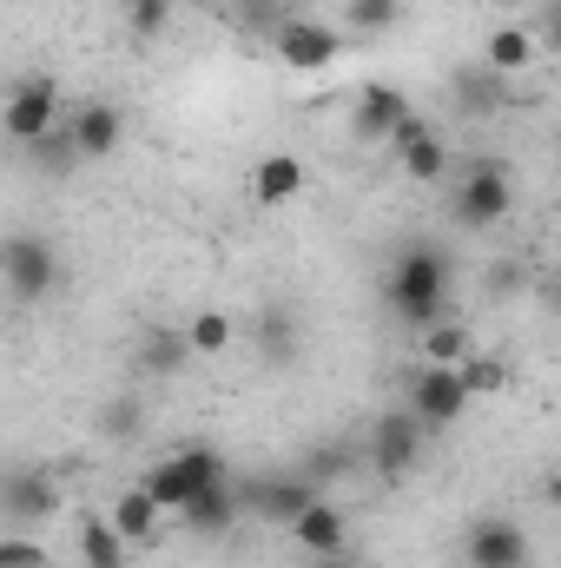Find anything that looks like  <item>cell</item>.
I'll return each mask as SVG.
<instances>
[{"mask_svg": "<svg viewBox=\"0 0 561 568\" xmlns=\"http://www.w3.org/2000/svg\"><path fill=\"white\" fill-rule=\"evenodd\" d=\"M417 351H422V364H449V371H456V364L476 357V331L456 324V317H436V324H422Z\"/></svg>", "mask_w": 561, "mask_h": 568, "instance_id": "e0dca14e", "label": "cell"}, {"mask_svg": "<svg viewBox=\"0 0 561 568\" xmlns=\"http://www.w3.org/2000/svg\"><path fill=\"white\" fill-rule=\"evenodd\" d=\"M476 397H469V384H462V364L449 371V364H422L417 377H410V417L422 429H449L462 410H469Z\"/></svg>", "mask_w": 561, "mask_h": 568, "instance_id": "8992f818", "label": "cell"}, {"mask_svg": "<svg viewBox=\"0 0 561 568\" xmlns=\"http://www.w3.org/2000/svg\"><path fill=\"white\" fill-rule=\"evenodd\" d=\"M304 185H310V165L297 159V152H265L258 165H252V199L258 205H290V199H304Z\"/></svg>", "mask_w": 561, "mask_h": 568, "instance_id": "7c38bea8", "label": "cell"}, {"mask_svg": "<svg viewBox=\"0 0 561 568\" xmlns=\"http://www.w3.org/2000/svg\"><path fill=\"white\" fill-rule=\"evenodd\" d=\"M404 113H410V100H404L397 87H364L357 106H350V133H357L364 145H377V140H390V133L404 126Z\"/></svg>", "mask_w": 561, "mask_h": 568, "instance_id": "4fadbf2b", "label": "cell"}, {"mask_svg": "<svg viewBox=\"0 0 561 568\" xmlns=\"http://www.w3.org/2000/svg\"><path fill=\"white\" fill-rule=\"evenodd\" d=\"M80 562L86 568H126V542L113 536L106 516H86V523H80Z\"/></svg>", "mask_w": 561, "mask_h": 568, "instance_id": "7402d4cb", "label": "cell"}, {"mask_svg": "<svg viewBox=\"0 0 561 568\" xmlns=\"http://www.w3.org/2000/svg\"><path fill=\"white\" fill-rule=\"evenodd\" d=\"M344 20H350V33H384L404 20V0H344Z\"/></svg>", "mask_w": 561, "mask_h": 568, "instance_id": "cb8c5ba5", "label": "cell"}, {"mask_svg": "<svg viewBox=\"0 0 561 568\" xmlns=\"http://www.w3.org/2000/svg\"><path fill=\"white\" fill-rule=\"evenodd\" d=\"M529 67H536V33H529L522 20H502V27L482 40V73L509 80V73H529Z\"/></svg>", "mask_w": 561, "mask_h": 568, "instance_id": "5bb4252c", "label": "cell"}, {"mask_svg": "<svg viewBox=\"0 0 561 568\" xmlns=\"http://www.w3.org/2000/svg\"><path fill=\"white\" fill-rule=\"evenodd\" d=\"M232 344H238V324L225 311H192L185 317V351L192 357H225Z\"/></svg>", "mask_w": 561, "mask_h": 568, "instance_id": "d6986e66", "label": "cell"}, {"mask_svg": "<svg viewBox=\"0 0 561 568\" xmlns=\"http://www.w3.org/2000/svg\"><path fill=\"white\" fill-rule=\"evenodd\" d=\"M284 529H290L297 556H317V562H330V556H344V549H350V516H344L330 496H310Z\"/></svg>", "mask_w": 561, "mask_h": 568, "instance_id": "ba28073f", "label": "cell"}, {"mask_svg": "<svg viewBox=\"0 0 561 568\" xmlns=\"http://www.w3.org/2000/svg\"><path fill=\"white\" fill-rule=\"evenodd\" d=\"M53 284H60L53 239H40V232H7L0 239V291L13 304H40V297H53Z\"/></svg>", "mask_w": 561, "mask_h": 568, "instance_id": "3957f363", "label": "cell"}, {"mask_svg": "<svg viewBox=\"0 0 561 568\" xmlns=\"http://www.w3.org/2000/svg\"><path fill=\"white\" fill-rule=\"evenodd\" d=\"M7 509H13V516H53V509H60L53 476H13V483H7Z\"/></svg>", "mask_w": 561, "mask_h": 568, "instance_id": "603a6c76", "label": "cell"}, {"mask_svg": "<svg viewBox=\"0 0 561 568\" xmlns=\"http://www.w3.org/2000/svg\"><path fill=\"white\" fill-rule=\"evenodd\" d=\"M462 384H469V397H489V390H502V384H509V364H496V357H482V351H476V357L462 364Z\"/></svg>", "mask_w": 561, "mask_h": 568, "instance_id": "484cf974", "label": "cell"}, {"mask_svg": "<svg viewBox=\"0 0 561 568\" xmlns=\"http://www.w3.org/2000/svg\"><path fill=\"white\" fill-rule=\"evenodd\" d=\"M106 523H113V536H120L126 549H145V542L159 536V523H165V516H159V503H152V496H145L140 483H133L126 496H113V509H106Z\"/></svg>", "mask_w": 561, "mask_h": 568, "instance_id": "9a60e30c", "label": "cell"}, {"mask_svg": "<svg viewBox=\"0 0 561 568\" xmlns=\"http://www.w3.org/2000/svg\"><path fill=\"white\" fill-rule=\"evenodd\" d=\"M60 126V87L47 80V73H33V80H20L7 100H0V133L13 145H33L47 140Z\"/></svg>", "mask_w": 561, "mask_h": 568, "instance_id": "5b68a950", "label": "cell"}, {"mask_svg": "<svg viewBox=\"0 0 561 568\" xmlns=\"http://www.w3.org/2000/svg\"><path fill=\"white\" fill-rule=\"evenodd\" d=\"M238 483H218V489H205V496H192L185 509H178V523L192 529V536H225L232 523H238Z\"/></svg>", "mask_w": 561, "mask_h": 568, "instance_id": "2e32d148", "label": "cell"}, {"mask_svg": "<svg viewBox=\"0 0 561 568\" xmlns=\"http://www.w3.org/2000/svg\"><path fill=\"white\" fill-rule=\"evenodd\" d=\"M178 364H192L185 331H145V337H140V371H145V377H172Z\"/></svg>", "mask_w": 561, "mask_h": 568, "instance_id": "44dd1931", "label": "cell"}, {"mask_svg": "<svg viewBox=\"0 0 561 568\" xmlns=\"http://www.w3.org/2000/svg\"><path fill=\"white\" fill-rule=\"evenodd\" d=\"M60 133L73 145V159H106L126 140V113L113 100H86V106H73V120H60Z\"/></svg>", "mask_w": 561, "mask_h": 568, "instance_id": "30bf717a", "label": "cell"}, {"mask_svg": "<svg viewBox=\"0 0 561 568\" xmlns=\"http://www.w3.org/2000/svg\"><path fill=\"white\" fill-rule=\"evenodd\" d=\"M278 60L290 73H324V67H337V53H344V33L337 27H324V20H304V13H290L278 20Z\"/></svg>", "mask_w": 561, "mask_h": 568, "instance_id": "52a82bcc", "label": "cell"}, {"mask_svg": "<svg viewBox=\"0 0 561 568\" xmlns=\"http://www.w3.org/2000/svg\"><path fill=\"white\" fill-rule=\"evenodd\" d=\"M172 7H178V0H126V27L152 40V33H165V27H172Z\"/></svg>", "mask_w": 561, "mask_h": 568, "instance_id": "d4e9b609", "label": "cell"}, {"mask_svg": "<svg viewBox=\"0 0 561 568\" xmlns=\"http://www.w3.org/2000/svg\"><path fill=\"white\" fill-rule=\"evenodd\" d=\"M0 568H47V549L33 536H0Z\"/></svg>", "mask_w": 561, "mask_h": 568, "instance_id": "4316f807", "label": "cell"}, {"mask_svg": "<svg viewBox=\"0 0 561 568\" xmlns=\"http://www.w3.org/2000/svg\"><path fill=\"white\" fill-rule=\"evenodd\" d=\"M390 311L404 317V324H436V317H449V258L436 252V245H410L397 265H390Z\"/></svg>", "mask_w": 561, "mask_h": 568, "instance_id": "6da1fadb", "label": "cell"}, {"mask_svg": "<svg viewBox=\"0 0 561 568\" xmlns=\"http://www.w3.org/2000/svg\"><path fill=\"white\" fill-rule=\"evenodd\" d=\"M449 212H456L462 232H496V225H509V212H516V179H509V165H469V172L456 179Z\"/></svg>", "mask_w": 561, "mask_h": 568, "instance_id": "277c9868", "label": "cell"}, {"mask_svg": "<svg viewBox=\"0 0 561 568\" xmlns=\"http://www.w3.org/2000/svg\"><path fill=\"white\" fill-rule=\"evenodd\" d=\"M422 456V424L417 417H404V410H390V417H377L370 429V463H377V476H410Z\"/></svg>", "mask_w": 561, "mask_h": 568, "instance_id": "8fae6325", "label": "cell"}, {"mask_svg": "<svg viewBox=\"0 0 561 568\" xmlns=\"http://www.w3.org/2000/svg\"><path fill=\"white\" fill-rule=\"evenodd\" d=\"M297 7H330V0H297Z\"/></svg>", "mask_w": 561, "mask_h": 568, "instance_id": "83f0119b", "label": "cell"}, {"mask_svg": "<svg viewBox=\"0 0 561 568\" xmlns=\"http://www.w3.org/2000/svg\"><path fill=\"white\" fill-rule=\"evenodd\" d=\"M397 165H404V179H417V185H442V179H449V145L422 126L410 140H397Z\"/></svg>", "mask_w": 561, "mask_h": 568, "instance_id": "ac0fdd59", "label": "cell"}, {"mask_svg": "<svg viewBox=\"0 0 561 568\" xmlns=\"http://www.w3.org/2000/svg\"><path fill=\"white\" fill-rule=\"evenodd\" d=\"M317 489L310 483H290V476H278V483H252V489H238V503H252V509H265V516H278V523H290L304 503H310Z\"/></svg>", "mask_w": 561, "mask_h": 568, "instance_id": "ffe728a7", "label": "cell"}, {"mask_svg": "<svg viewBox=\"0 0 561 568\" xmlns=\"http://www.w3.org/2000/svg\"><path fill=\"white\" fill-rule=\"evenodd\" d=\"M462 562L469 568H529V529L509 516H489L462 536Z\"/></svg>", "mask_w": 561, "mask_h": 568, "instance_id": "9c48e42d", "label": "cell"}, {"mask_svg": "<svg viewBox=\"0 0 561 568\" xmlns=\"http://www.w3.org/2000/svg\"><path fill=\"white\" fill-rule=\"evenodd\" d=\"M218 483H232V469H225V456H218V449H205V443L159 456V463L140 476V489L159 503V516H178L192 496H205V489H218Z\"/></svg>", "mask_w": 561, "mask_h": 568, "instance_id": "7a4b0ae2", "label": "cell"}, {"mask_svg": "<svg viewBox=\"0 0 561 568\" xmlns=\"http://www.w3.org/2000/svg\"><path fill=\"white\" fill-rule=\"evenodd\" d=\"M502 7H522V0H502Z\"/></svg>", "mask_w": 561, "mask_h": 568, "instance_id": "f1b7e54d", "label": "cell"}]
</instances>
